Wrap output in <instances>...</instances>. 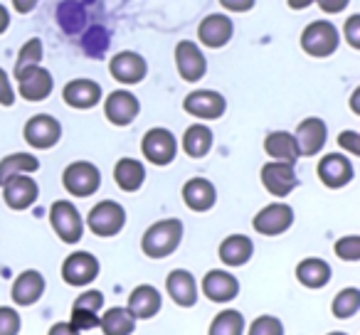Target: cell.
I'll list each match as a JSON object with an SVG mask.
<instances>
[{
  "instance_id": "obj_1",
  "label": "cell",
  "mask_w": 360,
  "mask_h": 335,
  "mask_svg": "<svg viewBox=\"0 0 360 335\" xmlns=\"http://www.w3.org/2000/svg\"><path fill=\"white\" fill-rule=\"evenodd\" d=\"M186 235V227L183 222L168 217V220H158L143 232L141 237V251H143L148 259H165V256L175 254Z\"/></svg>"
},
{
  "instance_id": "obj_2",
  "label": "cell",
  "mask_w": 360,
  "mask_h": 335,
  "mask_svg": "<svg viewBox=\"0 0 360 335\" xmlns=\"http://www.w3.org/2000/svg\"><path fill=\"white\" fill-rule=\"evenodd\" d=\"M86 227L91 235L101 239H111L126 227V210L116 200H101L86 215Z\"/></svg>"
},
{
  "instance_id": "obj_3",
  "label": "cell",
  "mask_w": 360,
  "mask_h": 335,
  "mask_svg": "<svg viewBox=\"0 0 360 335\" xmlns=\"http://www.w3.org/2000/svg\"><path fill=\"white\" fill-rule=\"evenodd\" d=\"M340 45L338 27L328 20H314L306 25V30L301 32V50L309 57H330Z\"/></svg>"
},
{
  "instance_id": "obj_4",
  "label": "cell",
  "mask_w": 360,
  "mask_h": 335,
  "mask_svg": "<svg viewBox=\"0 0 360 335\" xmlns=\"http://www.w3.org/2000/svg\"><path fill=\"white\" fill-rule=\"evenodd\" d=\"M62 185L72 197H91L101 188V173L89 160H75L62 173Z\"/></svg>"
},
{
  "instance_id": "obj_5",
  "label": "cell",
  "mask_w": 360,
  "mask_h": 335,
  "mask_svg": "<svg viewBox=\"0 0 360 335\" xmlns=\"http://www.w3.org/2000/svg\"><path fill=\"white\" fill-rule=\"evenodd\" d=\"M50 225L55 235L60 237L65 244H77L84 235V220H82L79 210L75 202L70 200H57L50 207Z\"/></svg>"
},
{
  "instance_id": "obj_6",
  "label": "cell",
  "mask_w": 360,
  "mask_h": 335,
  "mask_svg": "<svg viewBox=\"0 0 360 335\" xmlns=\"http://www.w3.org/2000/svg\"><path fill=\"white\" fill-rule=\"evenodd\" d=\"M141 153L148 163L153 165H170L178 155V138L170 133L168 129H148L143 133V140H141Z\"/></svg>"
},
{
  "instance_id": "obj_7",
  "label": "cell",
  "mask_w": 360,
  "mask_h": 335,
  "mask_svg": "<svg viewBox=\"0 0 360 335\" xmlns=\"http://www.w3.org/2000/svg\"><path fill=\"white\" fill-rule=\"evenodd\" d=\"M99 259L91 251H72L62 264V281L75 289H84L99 279Z\"/></svg>"
},
{
  "instance_id": "obj_8",
  "label": "cell",
  "mask_w": 360,
  "mask_h": 335,
  "mask_svg": "<svg viewBox=\"0 0 360 335\" xmlns=\"http://www.w3.org/2000/svg\"><path fill=\"white\" fill-rule=\"evenodd\" d=\"M22 138L30 148L50 150L60 143L62 138V124L50 114H35L22 129Z\"/></svg>"
},
{
  "instance_id": "obj_9",
  "label": "cell",
  "mask_w": 360,
  "mask_h": 335,
  "mask_svg": "<svg viewBox=\"0 0 360 335\" xmlns=\"http://www.w3.org/2000/svg\"><path fill=\"white\" fill-rule=\"evenodd\" d=\"M294 225V210L286 202H271V205L262 207L252 220L257 235L262 237H279L291 230Z\"/></svg>"
},
{
  "instance_id": "obj_10",
  "label": "cell",
  "mask_w": 360,
  "mask_h": 335,
  "mask_svg": "<svg viewBox=\"0 0 360 335\" xmlns=\"http://www.w3.org/2000/svg\"><path fill=\"white\" fill-rule=\"evenodd\" d=\"M15 79H18V94L25 101H30V104L45 101L52 94V89H55V79H52L50 70H45L42 65L18 72Z\"/></svg>"
},
{
  "instance_id": "obj_11",
  "label": "cell",
  "mask_w": 360,
  "mask_h": 335,
  "mask_svg": "<svg viewBox=\"0 0 360 335\" xmlns=\"http://www.w3.org/2000/svg\"><path fill=\"white\" fill-rule=\"evenodd\" d=\"M183 109H186V114L195 116V119H200V121H215V119H220V116H225L227 99L220 91L195 89L183 99Z\"/></svg>"
},
{
  "instance_id": "obj_12",
  "label": "cell",
  "mask_w": 360,
  "mask_h": 335,
  "mask_svg": "<svg viewBox=\"0 0 360 335\" xmlns=\"http://www.w3.org/2000/svg\"><path fill=\"white\" fill-rule=\"evenodd\" d=\"M262 185L266 188V192L274 197H286L296 190L299 185V178H296V171L291 163H279V160H269V163L262 165Z\"/></svg>"
},
{
  "instance_id": "obj_13",
  "label": "cell",
  "mask_w": 360,
  "mask_h": 335,
  "mask_svg": "<svg viewBox=\"0 0 360 335\" xmlns=\"http://www.w3.org/2000/svg\"><path fill=\"white\" fill-rule=\"evenodd\" d=\"M175 67H178V74L188 84H195L202 77L207 74V60L202 55V50L191 40H180L175 45Z\"/></svg>"
},
{
  "instance_id": "obj_14",
  "label": "cell",
  "mask_w": 360,
  "mask_h": 335,
  "mask_svg": "<svg viewBox=\"0 0 360 335\" xmlns=\"http://www.w3.org/2000/svg\"><path fill=\"white\" fill-rule=\"evenodd\" d=\"M316 176H319V180L326 188L340 190V188H345L353 180L355 171H353V163L343 153H326L319 160V165H316Z\"/></svg>"
},
{
  "instance_id": "obj_15",
  "label": "cell",
  "mask_w": 360,
  "mask_h": 335,
  "mask_svg": "<svg viewBox=\"0 0 360 335\" xmlns=\"http://www.w3.org/2000/svg\"><path fill=\"white\" fill-rule=\"evenodd\" d=\"M141 111V101L134 91L116 89L104 99V116L114 126H131Z\"/></svg>"
},
{
  "instance_id": "obj_16",
  "label": "cell",
  "mask_w": 360,
  "mask_h": 335,
  "mask_svg": "<svg viewBox=\"0 0 360 335\" xmlns=\"http://www.w3.org/2000/svg\"><path fill=\"white\" fill-rule=\"evenodd\" d=\"M109 74L114 77L119 84L134 86L146 79L148 65H146V60L139 55V52L124 50V52H116V55L109 60Z\"/></svg>"
},
{
  "instance_id": "obj_17",
  "label": "cell",
  "mask_w": 360,
  "mask_h": 335,
  "mask_svg": "<svg viewBox=\"0 0 360 335\" xmlns=\"http://www.w3.org/2000/svg\"><path fill=\"white\" fill-rule=\"evenodd\" d=\"M45 289H47L45 276L37 269H25L13 281L11 298H13V303L20 306V308H30V306H35L37 301L45 296Z\"/></svg>"
},
{
  "instance_id": "obj_18",
  "label": "cell",
  "mask_w": 360,
  "mask_h": 335,
  "mask_svg": "<svg viewBox=\"0 0 360 335\" xmlns=\"http://www.w3.org/2000/svg\"><path fill=\"white\" fill-rule=\"evenodd\" d=\"M165 294L180 308H193L200 296V286L188 269H173L165 276Z\"/></svg>"
},
{
  "instance_id": "obj_19",
  "label": "cell",
  "mask_w": 360,
  "mask_h": 335,
  "mask_svg": "<svg viewBox=\"0 0 360 335\" xmlns=\"http://www.w3.org/2000/svg\"><path fill=\"white\" fill-rule=\"evenodd\" d=\"M326 138H328V129H326V121L319 119V116H309L304 119L299 126H296V148H299V158H311V155H319L321 148L326 145Z\"/></svg>"
},
{
  "instance_id": "obj_20",
  "label": "cell",
  "mask_w": 360,
  "mask_h": 335,
  "mask_svg": "<svg viewBox=\"0 0 360 335\" xmlns=\"http://www.w3.org/2000/svg\"><path fill=\"white\" fill-rule=\"evenodd\" d=\"M202 294L212 303H230L240 296V281L225 269H210L202 276Z\"/></svg>"
},
{
  "instance_id": "obj_21",
  "label": "cell",
  "mask_w": 360,
  "mask_h": 335,
  "mask_svg": "<svg viewBox=\"0 0 360 335\" xmlns=\"http://www.w3.org/2000/svg\"><path fill=\"white\" fill-rule=\"evenodd\" d=\"M40 197V185L30 176H15L3 185V200L11 210H30Z\"/></svg>"
},
{
  "instance_id": "obj_22",
  "label": "cell",
  "mask_w": 360,
  "mask_h": 335,
  "mask_svg": "<svg viewBox=\"0 0 360 335\" xmlns=\"http://www.w3.org/2000/svg\"><path fill=\"white\" fill-rule=\"evenodd\" d=\"M163 308V296L155 289L153 284H139L134 291L129 294V303L126 310L134 315L136 320H150L160 313Z\"/></svg>"
},
{
  "instance_id": "obj_23",
  "label": "cell",
  "mask_w": 360,
  "mask_h": 335,
  "mask_svg": "<svg viewBox=\"0 0 360 335\" xmlns=\"http://www.w3.org/2000/svg\"><path fill=\"white\" fill-rule=\"evenodd\" d=\"M235 35V25L227 15L222 13H212V15L202 18L200 25H198V40L202 42V47H210V50H220Z\"/></svg>"
},
{
  "instance_id": "obj_24",
  "label": "cell",
  "mask_w": 360,
  "mask_h": 335,
  "mask_svg": "<svg viewBox=\"0 0 360 335\" xmlns=\"http://www.w3.org/2000/svg\"><path fill=\"white\" fill-rule=\"evenodd\" d=\"M62 99H65V104L72 106V109H79V111L94 109L101 101V86H99V81L79 77V79L67 81L65 89H62Z\"/></svg>"
},
{
  "instance_id": "obj_25",
  "label": "cell",
  "mask_w": 360,
  "mask_h": 335,
  "mask_svg": "<svg viewBox=\"0 0 360 335\" xmlns=\"http://www.w3.org/2000/svg\"><path fill=\"white\" fill-rule=\"evenodd\" d=\"M183 202L188 205V210L193 212H207L215 207L217 202V190L207 178H191L183 185Z\"/></svg>"
},
{
  "instance_id": "obj_26",
  "label": "cell",
  "mask_w": 360,
  "mask_h": 335,
  "mask_svg": "<svg viewBox=\"0 0 360 335\" xmlns=\"http://www.w3.org/2000/svg\"><path fill=\"white\" fill-rule=\"evenodd\" d=\"M217 254H220L222 264L230 266V269H237V266H245L247 261L252 259V254H255V242L247 235H230L222 239Z\"/></svg>"
},
{
  "instance_id": "obj_27",
  "label": "cell",
  "mask_w": 360,
  "mask_h": 335,
  "mask_svg": "<svg viewBox=\"0 0 360 335\" xmlns=\"http://www.w3.org/2000/svg\"><path fill=\"white\" fill-rule=\"evenodd\" d=\"M330 274H333V271H330V264L323 259H319V256H309V259H301L299 264H296V281L311 291L328 286Z\"/></svg>"
},
{
  "instance_id": "obj_28",
  "label": "cell",
  "mask_w": 360,
  "mask_h": 335,
  "mask_svg": "<svg viewBox=\"0 0 360 335\" xmlns=\"http://www.w3.org/2000/svg\"><path fill=\"white\" fill-rule=\"evenodd\" d=\"M264 153L269 155L271 160L294 165L296 160H299V148H296L294 133H289V131H271V133H266Z\"/></svg>"
},
{
  "instance_id": "obj_29",
  "label": "cell",
  "mask_w": 360,
  "mask_h": 335,
  "mask_svg": "<svg viewBox=\"0 0 360 335\" xmlns=\"http://www.w3.org/2000/svg\"><path fill=\"white\" fill-rule=\"evenodd\" d=\"M114 180L119 185V190L124 192H136L141 190V185L146 183V168L141 160L136 158H121L114 165Z\"/></svg>"
},
{
  "instance_id": "obj_30",
  "label": "cell",
  "mask_w": 360,
  "mask_h": 335,
  "mask_svg": "<svg viewBox=\"0 0 360 335\" xmlns=\"http://www.w3.org/2000/svg\"><path fill=\"white\" fill-rule=\"evenodd\" d=\"M40 171V160L32 153H11L0 160V188L15 176H32Z\"/></svg>"
},
{
  "instance_id": "obj_31",
  "label": "cell",
  "mask_w": 360,
  "mask_h": 335,
  "mask_svg": "<svg viewBox=\"0 0 360 335\" xmlns=\"http://www.w3.org/2000/svg\"><path fill=\"white\" fill-rule=\"evenodd\" d=\"M139 320L126 310V306H111L99 315V328L104 335H131Z\"/></svg>"
},
{
  "instance_id": "obj_32",
  "label": "cell",
  "mask_w": 360,
  "mask_h": 335,
  "mask_svg": "<svg viewBox=\"0 0 360 335\" xmlns=\"http://www.w3.org/2000/svg\"><path fill=\"white\" fill-rule=\"evenodd\" d=\"M212 140H215V136L205 124H193L183 133V150L191 158H205L212 150Z\"/></svg>"
},
{
  "instance_id": "obj_33",
  "label": "cell",
  "mask_w": 360,
  "mask_h": 335,
  "mask_svg": "<svg viewBox=\"0 0 360 335\" xmlns=\"http://www.w3.org/2000/svg\"><path fill=\"white\" fill-rule=\"evenodd\" d=\"M57 22H60V27L67 32V35L82 32L84 30V22H86L84 6L77 3V0H62L60 6H57Z\"/></svg>"
},
{
  "instance_id": "obj_34",
  "label": "cell",
  "mask_w": 360,
  "mask_h": 335,
  "mask_svg": "<svg viewBox=\"0 0 360 335\" xmlns=\"http://www.w3.org/2000/svg\"><path fill=\"white\" fill-rule=\"evenodd\" d=\"M245 330H247L245 315L235 308H225L212 318L207 335H245Z\"/></svg>"
},
{
  "instance_id": "obj_35",
  "label": "cell",
  "mask_w": 360,
  "mask_h": 335,
  "mask_svg": "<svg viewBox=\"0 0 360 335\" xmlns=\"http://www.w3.org/2000/svg\"><path fill=\"white\" fill-rule=\"evenodd\" d=\"M360 310V289L348 286V289H340L333 296V303H330V313L338 320H350L355 318Z\"/></svg>"
},
{
  "instance_id": "obj_36",
  "label": "cell",
  "mask_w": 360,
  "mask_h": 335,
  "mask_svg": "<svg viewBox=\"0 0 360 335\" xmlns=\"http://www.w3.org/2000/svg\"><path fill=\"white\" fill-rule=\"evenodd\" d=\"M40 62H42V40L40 37H32V40H27L25 45L20 47V52H18L15 74L22 70H30V67H37Z\"/></svg>"
},
{
  "instance_id": "obj_37",
  "label": "cell",
  "mask_w": 360,
  "mask_h": 335,
  "mask_svg": "<svg viewBox=\"0 0 360 335\" xmlns=\"http://www.w3.org/2000/svg\"><path fill=\"white\" fill-rule=\"evenodd\" d=\"M82 47H84V52L91 57L104 55L106 47H109V35H106V30L99 25L89 27V30L84 32V37H82Z\"/></svg>"
},
{
  "instance_id": "obj_38",
  "label": "cell",
  "mask_w": 360,
  "mask_h": 335,
  "mask_svg": "<svg viewBox=\"0 0 360 335\" xmlns=\"http://www.w3.org/2000/svg\"><path fill=\"white\" fill-rule=\"evenodd\" d=\"M247 335H284V323L276 315H259L252 320Z\"/></svg>"
},
{
  "instance_id": "obj_39",
  "label": "cell",
  "mask_w": 360,
  "mask_h": 335,
  "mask_svg": "<svg viewBox=\"0 0 360 335\" xmlns=\"http://www.w3.org/2000/svg\"><path fill=\"white\" fill-rule=\"evenodd\" d=\"M101 308H104V294L101 291H84V294H79L75 298V303H72V310H86V313H101Z\"/></svg>"
},
{
  "instance_id": "obj_40",
  "label": "cell",
  "mask_w": 360,
  "mask_h": 335,
  "mask_svg": "<svg viewBox=\"0 0 360 335\" xmlns=\"http://www.w3.org/2000/svg\"><path fill=\"white\" fill-rule=\"evenodd\" d=\"M333 251H335V256L343 261H358L360 259V237L358 235L340 237V239L333 244Z\"/></svg>"
},
{
  "instance_id": "obj_41",
  "label": "cell",
  "mask_w": 360,
  "mask_h": 335,
  "mask_svg": "<svg viewBox=\"0 0 360 335\" xmlns=\"http://www.w3.org/2000/svg\"><path fill=\"white\" fill-rule=\"evenodd\" d=\"M22 318L13 306H0V335H20Z\"/></svg>"
},
{
  "instance_id": "obj_42",
  "label": "cell",
  "mask_w": 360,
  "mask_h": 335,
  "mask_svg": "<svg viewBox=\"0 0 360 335\" xmlns=\"http://www.w3.org/2000/svg\"><path fill=\"white\" fill-rule=\"evenodd\" d=\"M70 323L82 333V330L99 328V315H96V313H86V310H72Z\"/></svg>"
},
{
  "instance_id": "obj_43",
  "label": "cell",
  "mask_w": 360,
  "mask_h": 335,
  "mask_svg": "<svg viewBox=\"0 0 360 335\" xmlns=\"http://www.w3.org/2000/svg\"><path fill=\"white\" fill-rule=\"evenodd\" d=\"M343 35L353 50H360V15H350L343 25Z\"/></svg>"
},
{
  "instance_id": "obj_44",
  "label": "cell",
  "mask_w": 360,
  "mask_h": 335,
  "mask_svg": "<svg viewBox=\"0 0 360 335\" xmlns=\"http://www.w3.org/2000/svg\"><path fill=\"white\" fill-rule=\"evenodd\" d=\"M13 104H15V89H13L8 72L0 67V106H8V109H11Z\"/></svg>"
},
{
  "instance_id": "obj_45",
  "label": "cell",
  "mask_w": 360,
  "mask_h": 335,
  "mask_svg": "<svg viewBox=\"0 0 360 335\" xmlns=\"http://www.w3.org/2000/svg\"><path fill=\"white\" fill-rule=\"evenodd\" d=\"M338 145L348 150L350 155H360V133L358 131H343V133H338Z\"/></svg>"
},
{
  "instance_id": "obj_46",
  "label": "cell",
  "mask_w": 360,
  "mask_h": 335,
  "mask_svg": "<svg viewBox=\"0 0 360 335\" xmlns=\"http://www.w3.org/2000/svg\"><path fill=\"white\" fill-rule=\"evenodd\" d=\"M257 0H220V6L230 13H247L255 8Z\"/></svg>"
},
{
  "instance_id": "obj_47",
  "label": "cell",
  "mask_w": 360,
  "mask_h": 335,
  "mask_svg": "<svg viewBox=\"0 0 360 335\" xmlns=\"http://www.w3.org/2000/svg\"><path fill=\"white\" fill-rule=\"evenodd\" d=\"M348 3H350V0H316V6H319L323 13H330V15H333V13L345 11V8H348Z\"/></svg>"
},
{
  "instance_id": "obj_48",
  "label": "cell",
  "mask_w": 360,
  "mask_h": 335,
  "mask_svg": "<svg viewBox=\"0 0 360 335\" xmlns=\"http://www.w3.org/2000/svg\"><path fill=\"white\" fill-rule=\"evenodd\" d=\"M47 335H82V333L70 323V320H60V323H52L50 325Z\"/></svg>"
},
{
  "instance_id": "obj_49",
  "label": "cell",
  "mask_w": 360,
  "mask_h": 335,
  "mask_svg": "<svg viewBox=\"0 0 360 335\" xmlns=\"http://www.w3.org/2000/svg\"><path fill=\"white\" fill-rule=\"evenodd\" d=\"M37 3H40V0H13V8H15L18 13H22V15H27V13L35 11Z\"/></svg>"
},
{
  "instance_id": "obj_50",
  "label": "cell",
  "mask_w": 360,
  "mask_h": 335,
  "mask_svg": "<svg viewBox=\"0 0 360 335\" xmlns=\"http://www.w3.org/2000/svg\"><path fill=\"white\" fill-rule=\"evenodd\" d=\"M286 3H289L291 11H306L309 6H314L316 0H286Z\"/></svg>"
},
{
  "instance_id": "obj_51",
  "label": "cell",
  "mask_w": 360,
  "mask_h": 335,
  "mask_svg": "<svg viewBox=\"0 0 360 335\" xmlns=\"http://www.w3.org/2000/svg\"><path fill=\"white\" fill-rule=\"evenodd\" d=\"M8 25H11V13L6 11V6H0V35L8 30Z\"/></svg>"
},
{
  "instance_id": "obj_52",
  "label": "cell",
  "mask_w": 360,
  "mask_h": 335,
  "mask_svg": "<svg viewBox=\"0 0 360 335\" xmlns=\"http://www.w3.org/2000/svg\"><path fill=\"white\" fill-rule=\"evenodd\" d=\"M350 111H353L355 116H360V89H355L353 96H350Z\"/></svg>"
},
{
  "instance_id": "obj_53",
  "label": "cell",
  "mask_w": 360,
  "mask_h": 335,
  "mask_svg": "<svg viewBox=\"0 0 360 335\" xmlns=\"http://www.w3.org/2000/svg\"><path fill=\"white\" fill-rule=\"evenodd\" d=\"M328 335H348V333H340V330H333V333H328Z\"/></svg>"
}]
</instances>
